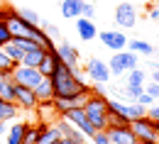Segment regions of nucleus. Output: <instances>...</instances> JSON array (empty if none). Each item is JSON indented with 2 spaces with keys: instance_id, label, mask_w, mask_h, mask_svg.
I'll return each mask as SVG.
<instances>
[{
  "instance_id": "37998d69",
  "label": "nucleus",
  "mask_w": 159,
  "mask_h": 144,
  "mask_svg": "<svg viewBox=\"0 0 159 144\" xmlns=\"http://www.w3.org/2000/svg\"><path fill=\"white\" fill-rule=\"evenodd\" d=\"M152 81H157V83H159V71H157V73H152Z\"/></svg>"
},
{
  "instance_id": "473e14b6",
  "label": "nucleus",
  "mask_w": 159,
  "mask_h": 144,
  "mask_svg": "<svg viewBox=\"0 0 159 144\" xmlns=\"http://www.w3.org/2000/svg\"><path fill=\"white\" fill-rule=\"evenodd\" d=\"M39 27L44 29V34H49L52 39H54V37H59V34H61V32H59V27H57V24H52V22H42Z\"/></svg>"
},
{
  "instance_id": "f8f14e48",
  "label": "nucleus",
  "mask_w": 159,
  "mask_h": 144,
  "mask_svg": "<svg viewBox=\"0 0 159 144\" xmlns=\"http://www.w3.org/2000/svg\"><path fill=\"white\" fill-rule=\"evenodd\" d=\"M54 127L59 129V137H69V139H74V142L79 144V142H83V139H88L83 132H81L76 124H71L66 117H57V122H54Z\"/></svg>"
},
{
  "instance_id": "de8ad7c7",
  "label": "nucleus",
  "mask_w": 159,
  "mask_h": 144,
  "mask_svg": "<svg viewBox=\"0 0 159 144\" xmlns=\"http://www.w3.org/2000/svg\"><path fill=\"white\" fill-rule=\"evenodd\" d=\"M52 144H59V139H57V142H52Z\"/></svg>"
},
{
  "instance_id": "ddd939ff",
  "label": "nucleus",
  "mask_w": 159,
  "mask_h": 144,
  "mask_svg": "<svg viewBox=\"0 0 159 144\" xmlns=\"http://www.w3.org/2000/svg\"><path fill=\"white\" fill-rule=\"evenodd\" d=\"M7 27H10V32H12V37H27V39H32V34H34V24H30V22H25L20 15H15V17H10L7 20Z\"/></svg>"
},
{
  "instance_id": "a878e982",
  "label": "nucleus",
  "mask_w": 159,
  "mask_h": 144,
  "mask_svg": "<svg viewBox=\"0 0 159 144\" xmlns=\"http://www.w3.org/2000/svg\"><path fill=\"white\" fill-rule=\"evenodd\" d=\"M17 15H20L25 22H30V24H34V27H39L42 24V17L39 12H34V10H30V7H22V10H17Z\"/></svg>"
},
{
  "instance_id": "7c9ffc66",
  "label": "nucleus",
  "mask_w": 159,
  "mask_h": 144,
  "mask_svg": "<svg viewBox=\"0 0 159 144\" xmlns=\"http://www.w3.org/2000/svg\"><path fill=\"white\" fill-rule=\"evenodd\" d=\"M81 17L93 20V17H96V5H93V2H88V0H81Z\"/></svg>"
},
{
  "instance_id": "0eeeda50",
  "label": "nucleus",
  "mask_w": 159,
  "mask_h": 144,
  "mask_svg": "<svg viewBox=\"0 0 159 144\" xmlns=\"http://www.w3.org/2000/svg\"><path fill=\"white\" fill-rule=\"evenodd\" d=\"M15 103L17 107L22 110H37V93H34V88H27V85H20V83H15Z\"/></svg>"
},
{
  "instance_id": "6ab92c4d",
  "label": "nucleus",
  "mask_w": 159,
  "mask_h": 144,
  "mask_svg": "<svg viewBox=\"0 0 159 144\" xmlns=\"http://www.w3.org/2000/svg\"><path fill=\"white\" fill-rule=\"evenodd\" d=\"M17 103H10V100H2L0 98V122H12L17 120Z\"/></svg>"
},
{
  "instance_id": "4468645a",
  "label": "nucleus",
  "mask_w": 159,
  "mask_h": 144,
  "mask_svg": "<svg viewBox=\"0 0 159 144\" xmlns=\"http://www.w3.org/2000/svg\"><path fill=\"white\" fill-rule=\"evenodd\" d=\"M76 29H79V37L83 41H91L98 37V32H96V22L88 20V17H76Z\"/></svg>"
},
{
  "instance_id": "f3484780",
  "label": "nucleus",
  "mask_w": 159,
  "mask_h": 144,
  "mask_svg": "<svg viewBox=\"0 0 159 144\" xmlns=\"http://www.w3.org/2000/svg\"><path fill=\"white\" fill-rule=\"evenodd\" d=\"M144 90V85H122V88H118L115 90V95H118V100H125V103H137L139 93Z\"/></svg>"
},
{
  "instance_id": "6e6552de",
  "label": "nucleus",
  "mask_w": 159,
  "mask_h": 144,
  "mask_svg": "<svg viewBox=\"0 0 159 144\" xmlns=\"http://www.w3.org/2000/svg\"><path fill=\"white\" fill-rule=\"evenodd\" d=\"M64 117H66V120H69L71 124H76V127L81 129V132H83V134L88 137V139H91V137L96 134V127H93V124L88 122V117H86L83 107H71V110H69V112H66Z\"/></svg>"
},
{
  "instance_id": "7ed1b4c3",
  "label": "nucleus",
  "mask_w": 159,
  "mask_h": 144,
  "mask_svg": "<svg viewBox=\"0 0 159 144\" xmlns=\"http://www.w3.org/2000/svg\"><path fill=\"white\" fill-rule=\"evenodd\" d=\"M130 127H132V132H135L137 142L157 144V139H159L157 122H154V120H149L147 115H144V117H137V120H132V122H130Z\"/></svg>"
},
{
  "instance_id": "c9c22d12",
  "label": "nucleus",
  "mask_w": 159,
  "mask_h": 144,
  "mask_svg": "<svg viewBox=\"0 0 159 144\" xmlns=\"http://www.w3.org/2000/svg\"><path fill=\"white\" fill-rule=\"evenodd\" d=\"M137 103H139V105H144V107H149V105L154 103V98H152L149 93H144V90H142V93H139V98H137Z\"/></svg>"
},
{
  "instance_id": "2f4dec72",
  "label": "nucleus",
  "mask_w": 159,
  "mask_h": 144,
  "mask_svg": "<svg viewBox=\"0 0 159 144\" xmlns=\"http://www.w3.org/2000/svg\"><path fill=\"white\" fill-rule=\"evenodd\" d=\"M91 142H93V144H113V142H110V137H108V132H105V129H96V134L91 137Z\"/></svg>"
},
{
  "instance_id": "79ce46f5",
  "label": "nucleus",
  "mask_w": 159,
  "mask_h": 144,
  "mask_svg": "<svg viewBox=\"0 0 159 144\" xmlns=\"http://www.w3.org/2000/svg\"><path fill=\"white\" fill-rule=\"evenodd\" d=\"M7 134V122H0V137Z\"/></svg>"
},
{
  "instance_id": "c03bdc74",
  "label": "nucleus",
  "mask_w": 159,
  "mask_h": 144,
  "mask_svg": "<svg viewBox=\"0 0 159 144\" xmlns=\"http://www.w3.org/2000/svg\"><path fill=\"white\" fill-rule=\"evenodd\" d=\"M79 144H93V142H91V139H83V142H79Z\"/></svg>"
},
{
  "instance_id": "20e7f679",
  "label": "nucleus",
  "mask_w": 159,
  "mask_h": 144,
  "mask_svg": "<svg viewBox=\"0 0 159 144\" xmlns=\"http://www.w3.org/2000/svg\"><path fill=\"white\" fill-rule=\"evenodd\" d=\"M86 76L91 83H108L110 81V68H108V61H100V59H88L86 61Z\"/></svg>"
},
{
  "instance_id": "b1692460",
  "label": "nucleus",
  "mask_w": 159,
  "mask_h": 144,
  "mask_svg": "<svg viewBox=\"0 0 159 144\" xmlns=\"http://www.w3.org/2000/svg\"><path fill=\"white\" fill-rule=\"evenodd\" d=\"M0 98H2V100H10V103H15V81H12V78H5V81H2Z\"/></svg>"
},
{
  "instance_id": "9d476101",
  "label": "nucleus",
  "mask_w": 159,
  "mask_h": 144,
  "mask_svg": "<svg viewBox=\"0 0 159 144\" xmlns=\"http://www.w3.org/2000/svg\"><path fill=\"white\" fill-rule=\"evenodd\" d=\"M108 137L113 144H137V137L132 132L130 124H122V127H105Z\"/></svg>"
},
{
  "instance_id": "49530a36",
  "label": "nucleus",
  "mask_w": 159,
  "mask_h": 144,
  "mask_svg": "<svg viewBox=\"0 0 159 144\" xmlns=\"http://www.w3.org/2000/svg\"><path fill=\"white\" fill-rule=\"evenodd\" d=\"M2 81H5V78H0V88H2Z\"/></svg>"
},
{
  "instance_id": "dca6fc26",
  "label": "nucleus",
  "mask_w": 159,
  "mask_h": 144,
  "mask_svg": "<svg viewBox=\"0 0 159 144\" xmlns=\"http://www.w3.org/2000/svg\"><path fill=\"white\" fill-rule=\"evenodd\" d=\"M25 127H27V122L12 120V124L7 127V139H5V144H25Z\"/></svg>"
},
{
  "instance_id": "423d86ee",
  "label": "nucleus",
  "mask_w": 159,
  "mask_h": 144,
  "mask_svg": "<svg viewBox=\"0 0 159 144\" xmlns=\"http://www.w3.org/2000/svg\"><path fill=\"white\" fill-rule=\"evenodd\" d=\"M115 24L122 29H130L137 24V12H135V5L132 2H120L115 7Z\"/></svg>"
},
{
  "instance_id": "ea45409f",
  "label": "nucleus",
  "mask_w": 159,
  "mask_h": 144,
  "mask_svg": "<svg viewBox=\"0 0 159 144\" xmlns=\"http://www.w3.org/2000/svg\"><path fill=\"white\" fill-rule=\"evenodd\" d=\"M152 71H159V61H154V59H149V63H147Z\"/></svg>"
},
{
  "instance_id": "a19ab883",
  "label": "nucleus",
  "mask_w": 159,
  "mask_h": 144,
  "mask_svg": "<svg viewBox=\"0 0 159 144\" xmlns=\"http://www.w3.org/2000/svg\"><path fill=\"white\" fill-rule=\"evenodd\" d=\"M59 144H76L74 139H69V137H59Z\"/></svg>"
},
{
  "instance_id": "f257e3e1",
  "label": "nucleus",
  "mask_w": 159,
  "mask_h": 144,
  "mask_svg": "<svg viewBox=\"0 0 159 144\" xmlns=\"http://www.w3.org/2000/svg\"><path fill=\"white\" fill-rule=\"evenodd\" d=\"M83 112L88 117V122L93 124L96 129H105L108 127V95H96L88 93L86 103H83Z\"/></svg>"
},
{
  "instance_id": "4c0bfd02",
  "label": "nucleus",
  "mask_w": 159,
  "mask_h": 144,
  "mask_svg": "<svg viewBox=\"0 0 159 144\" xmlns=\"http://www.w3.org/2000/svg\"><path fill=\"white\" fill-rule=\"evenodd\" d=\"M103 85H105V83H91V93H96V95H108Z\"/></svg>"
},
{
  "instance_id": "412c9836",
  "label": "nucleus",
  "mask_w": 159,
  "mask_h": 144,
  "mask_svg": "<svg viewBox=\"0 0 159 144\" xmlns=\"http://www.w3.org/2000/svg\"><path fill=\"white\" fill-rule=\"evenodd\" d=\"M61 15L66 20L81 17V0H61Z\"/></svg>"
},
{
  "instance_id": "8fccbe9b",
  "label": "nucleus",
  "mask_w": 159,
  "mask_h": 144,
  "mask_svg": "<svg viewBox=\"0 0 159 144\" xmlns=\"http://www.w3.org/2000/svg\"><path fill=\"white\" fill-rule=\"evenodd\" d=\"M157 129H159V122H157Z\"/></svg>"
},
{
  "instance_id": "aec40b11",
  "label": "nucleus",
  "mask_w": 159,
  "mask_h": 144,
  "mask_svg": "<svg viewBox=\"0 0 159 144\" xmlns=\"http://www.w3.org/2000/svg\"><path fill=\"white\" fill-rule=\"evenodd\" d=\"M17 63L12 61L5 51V46H0V78H12V71H15Z\"/></svg>"
},
{
  "instance_id": "c756f323",
  "label": "nucleus",
  "mask_w": 159,
  "mask_h": 144,
  "mask_svg": "<svg viewBox=\"0 0 159 144\" xmlns=\"http://www.w3.org/2000/svg\"><path fill=\"white\" fill-rule=\"evenodd\" d=\"M12 41V32H10V27H7V22L0 20V46H7Z\"/></svg>"
},
{
  "instance_id": "2eb2a0df",
  "label": "nucleus",
  "mask_w": 159,
  "mask_h": 144,
  "mask_svg": "<svg viewBox=\"0 0 159 144\" xmlns=\"http://www.w3.org/2000/svg\"><path fill=\"white\" fill-rule=\"evenodd\" d=\"M57 51H59L61 61L66 63V66H76V63H79V56H81V51L76 49V46H74V44L64 41V44H59V46H57Z\"/></svg>"
},
{
  "instance_id": "a211bd4d",
  "label": "nucleus",
  "mask_w": 159,
  "mask_h": 144,
  "mask_svg": "<svg viewBox=\"0 0 159 144\" xmlns=\"http://www.w3.org/2000/svg\"><path fill=\"white\" fill-rule=\"evenodd\" d=\"M37 93V100L39 103H47V100H54V85H52V78H42L34 88Z\"/></svg>"
},
{
  "instance_id": "a18cd8bd",
  "label": "nucleus",
  "mask_w": 159,
  "mask_h": 144,
  "mask_svg": "<svg viewBox=\"0 0 159 144\" xmlns=\"http://www.w3.org/2000/svg\"><path fill=\"white\" fill-rule=\"evenodd\" d=\"M2 5H5V0H0V7H2Z\"/></svg>"
},
{
  "instance_id": "f03ea898",
  "label": "nucleus",
  "mask_w": 159,
  "mask_h": 144,
  "mask_svg": "<svg viewBox=\"0 0 159 144\" xmlns=\"http://www.w3.org/2000/svg\"><path fill=\"white\" fill-rule=\"evenodd\" d=\"M137 61H139V54L130 51V49H122V51H113V56H110V61H108V68H110V73L122 76V73H127L130 68H135Z\"/></svg>"
},
{
  "instance_id": "cd10ccee",
  "label": "nucleus",
  "mask_w": 159,
  "mask_h": 144,
  "mask_svg": "<svg viewBox=\"0 0 159 144\" xmlns=\"http://www.w3.org/2000/svg\"><path fill=\"white\" fill-rule=\"evenodd\" d=\"M5 51H7V56H10L15 63H20V61H22V56H25V51H22V49L15 44V41H10V44L5 46Z\"/></svg>"
},
{
  "instance_id": "9b49d317",
  "label": "nucleus",
  "mask_w": 159,
  "mask_h": 144,
  "mask_svg": "<svg viewBox=\"0 0 159 144\" xmlns=\"http://www.w3.org/2000/svg\"><path fill=\"white\" fill-rule=\"evenodd\" d=\"M59 61H61V56H59V51H57V46H54V49H47V51H44V56H42V61H39L37 68H39V73L44 78H52Z\"/></svg>"
},
{
  "instance_id": "bb28decb",
  "label": "nucleus",
  "mask_w": 159,
  "mask_h": 144,
  "mask_svg": "<svg viewBox=\"0 0 159 144\" xmlns=\"http://www.w3.org/2000/svg\"><path fill=\"white\" fill-rule=\"evenodd\" d=\"M57 139H59V129H57L54 124H49V127L42 132V137H39L37 144H52V142H57Z\"/></svg>"
},
{
  "instance_id": "58836bf2",
  "label": "nucleus",
  "mask_w": 159,
  "mask_h": 144,
  "mask_svg": "<svg viewBox=\"0 0 159 144\" xmlns=\"http://www.w3.org/2000/svg\"><path fill=\"white\" fill-rule=\"evenodd\" d=\"M149 20H152V22H159V10H157V7L149 12Z\"/></svg>"
},
{
  "instance_id": "e433bc0d",
  "label": "nucleus",
  "mask_w": 159,
  "mask_h": 144,
  "mask_svg": "<svg viewBox=\"0 0 159 144\" xmlns=\"http://www.w3.org/2000/svg\"><path fill=\"white\" fill-rule=\"evenodd\" d=\"M147 117H149V120H154V122H159V105H149V107H147Z\"/></svg>"
},
{
  "instance_id": "09e8293b",
  "label": "nucleus",
  "mask_w": 159,
  "mask_h": 144,
  "mask_svg": "<svg viewBox=\"0 0 159 144\" xmlns=\"http://www.w3.org/2000/svg\"><path fill=\"white\" fill-rule=\"evenodd\" d=\"M137 144H144V142H137Z\"/></svg>"
},
{
  "instance_id": "393cba45",
  "label": "nucleus",
  "mask_w": 159,
  "mask_h": 144,
  "mask_svg": "<svg viewBox=\"0 0 159 144\" xmlns=\"http://www.w3.org/2000/svg\"><path fill=\"white\" fill-rule=\"evenodd\" d=\"M144 81H147V73L139 71L137 66L127 71V85H144Z\"/></svg>"
},
{
  "instance_id": "4be33fe9",
  "label": "nucleus",
  "mask_w": 159,
  "mask_h": 144,
  "mask_svg": "<svg viewBox=\"0 0 159 144\" xmlns=\"http://www.w3.org/2000/svg\"><path fill=\"white\" fill-rule=\"evenodd\" d=\"M127 49H130V51H135V54H144V56L157 54L152 44H147V41H142V39H127Z\"/></svg>"
},
{
  "instance_id": "1a4fd4ad",
  "label": "nucleus",
  "mask_w": 159,
  "mask_h": 144,
  "mask_svg": "<svg viewBox=\"0 0 159 144\" xmlns=\"http://www.w3.org/2000/svg\"><path fill=\"white\" fill-rule=\"evenodd\" d=\"M98 39L103 46H108L110 51H122L127 49V37L122 32H113V29H105V32H98Z\"/></svg>"
},
{
  "instance_id": "5701e85b",
  "label": "nucleus",
  "mask_w": 159,
  "mask_h": 144,
  "mask_svg": "<svg viewBox=\"0 0 159 144\" xmlns=\"http://www.w3.org/2000/svg\"><path fill=\"white\" fill-rule=\"evenodd\" d=\"M44 51L47 49H34V51H25V56H22V66H32V68H37L42 61V56H44Z\"/></svg>"
},
{
  "instance_id": "f704fd0d",
  "label": "nucleus",
  "mask_w": 159,
  "mask_h": 144,
  "mask_svg": "<svg viewBox=\"0 0 159 144\" xmlns=\"http://www.w3.org/2000/svg\"><path fill=\"white\" fill-rule=\"evenodd\" d=\"M144 93H149V95H152V98L157 100V98H159V83H157V81L147 83V85H144Z\"/></svg>"
},
{
  "instance_id": "39448f33",
  "label": "nucleus",
  "mask_w": 159,
  "mask_h": 144,
  "mask_svg": "<svg viewBox=\"0 0 159 144\" xmlns=\"http://www.w3.org/2000/svg\"><path fill=\"white\" fill-rule=\"evenodd\" d=\"M42 78H44V76L39 73V68H32V66L17 63L15 71H12V81L20 83V85H27V88H37V83H39Z\"/></svg>"
},
{
  "instance_id": "c85d7f7f",
  "label": "nucleus",
  "mask_w": 159,
  "mask_h": 144,
  "mask_svg": "<svg viewBox=\"0 0 159 144\" xmlns=\"http://www.w3.org/2000/svg\"><path fill=\"white\" fill-rule=\"evenodd\" d=\"M122 124H130V120L125 115H118V112H108V127H122Z\"/></svg>"
},
{
  "instance_id": "72a5a7b5",
  "label": "nucleus",
  "mask_w": 159,
  "mask_h": 144,
  "mask_svg": "<svg viewBox=\"0 0 159 144\" xmlns=\"http://www.w3.org/2000/svg\"><path fill=\"white\" fill-rule=\"evenodd\" d=\"M15 15H17L15 7H10V5H2V7H0V20L2 22H7L10 17H15Z\"/></svg>"
}]
</instances>
